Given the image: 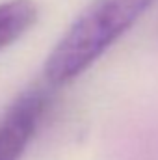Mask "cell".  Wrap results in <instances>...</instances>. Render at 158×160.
I'll return each instance as SVG.
<instances>
[{
    "label": "cell",
    "mask_w": 158,
    "mask_h": 160,
    "mask_svg": "<svg viewBox=\"0 0 158 160\" xmlns=\"http://www.w3.org/2000/svg\"><path fill=\"white\" fill-rule=\"evenodd\" d=\"M47 108V97L30 91L19 97L0 121V160H21Z\"/></svg>",
    "instance_id": "2"
},
{
    "label": "cell",
    "mask_w": 158,
    "mask_h": 160,
    "mask_svg": "<svg viewBox=\"0 0 158 160\" xmlns=\"http://www.w3.org/2000/svg\"><path fill=\"white\" fill-rule=\"evenodd\" d=\"M37 4L34 0L0 2V52L19 41L37 22Z\"/></svg>",
    "instance_id": "3"
},
{
    "label": "cell",
    "mask_w": 158,
    "mask_h": 160,
    "mask_svg": "<svg viewBox=\"0 0 158 160\" xmlns=\"http://www.w3.org/2000/svg\"><path fill=\"white\" fill-rule=\"evenodd\" d=\"M158 0H91L45 60V78L69 84L116 45Z\"/></svg>",
    "instance_id": "1"
}]
</instances>
